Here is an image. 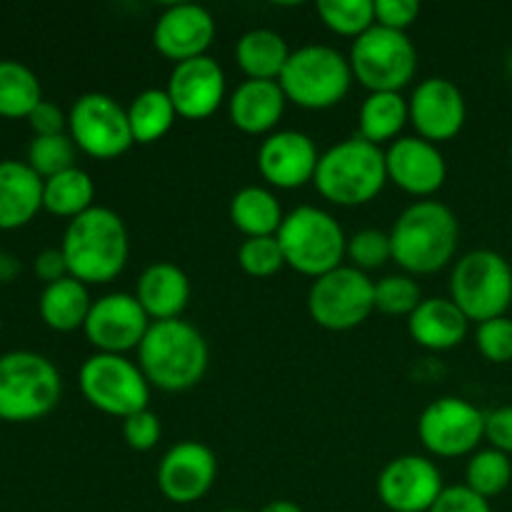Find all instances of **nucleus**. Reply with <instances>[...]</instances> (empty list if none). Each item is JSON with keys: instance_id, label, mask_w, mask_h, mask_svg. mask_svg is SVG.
Wrapping results in <instances>:
<instances>
[{"instance_id": "f03ea898", "label": "nucleus", "mask_w": 512, "mask_h": 512, "mask_svg": "<svg viewBox=\"0 0 512 512\" xmlns=\"http://www.w3.org/2000/svg\"><path fill=\"white\" fill-rule=\"evenodd\" d=\"M208 363V340L183 318L150 323L138 348V365L145 380L165 393L195 388L208 373Z\"/></svg>"}, {"instance_id": "a878e982", "label": "nucleus", "mask_w": 512, "mask_h": 512, "mask_svg": "<svg viewBox=\"0 0 512 512\" xmlns=\"http://www.w3.org/2000/svg\"><path fill=\"white\" fill-rule=\"evenodd\" d=\"M90 308H93V300H90L88 285L75 280L73 275L45 285L38 300V313L43 323L58 333L83 328Z\"/></svg>"}, {"instance_id": "2eb2a0df", "label": "nucleus", "mask_w": 512, "mask_h": 512, "mask_svg": "<svg viewBox=\"0 0 512 512\" xmlns=\"http://www.w3.org/2000/svg\"><path fill=\"white\" fill-rule=\"evenodd\" d=\"M443 490L438 465L423 455L393 458L378 475V498L393 512H430Z\"/></svg>"}, {"instance_id": "6ab92c4d", "label": "nucleus", "mask_w": 512, "mask_h": 512, "mask_svg": "<svg viewBox=\"0 0 512 512\" xmlns=\"http://www.w3.org/2000/svg\"><path fill=\"white\" fill-rule=\"evenodd\" d=\"M318 160L320 153L313 138L300 130H275L258 148L260 175L283 190L310 183L318 170Z\"/></svg>"}, {"instance_id": "5701e85b", "label": "nucleus", "mask_w": 512, "mask_h": 512, "mask_svg": "<svg viewBox=\"0 0 512 512\" xmlns=\"http://www.w3.org/2000/svg\"><path fill=\"white\" fill-rule=\"evenodd\" d=\"M283 88L278 80H245L233 90L228 100V115L243 133H270L285 113Z\"/></svg>"}, {"instance_id": "58836bf2", "label": "nucleus", "mask_w": 512, "mask_h": 512, "mask_svg": "<svg viewBox=\"0 0 512 512\" xmlns=\"http://www.w3.org/2000/svg\"><path fill=\"white\" fill-rule=\"evenodd\" d=\"M475 343H478L480 355L490 363H512V320L503 315V318L480 323L475 330Z\"/></svg>"}, {"instance_id": "393cba45", "label": "nucleus", "mask_w": 512, "mask_h": 512, "mask_svg": "<svg viewBox=\"0 0 512 512\" xmlns=\"http://www.w3.org/2000/svg\"><path fill=\"white\" fill-rule=\"evenodd\" d=\"M470 320L450 298H428L408 315V333L428 350H450L468 335Z\"/></svg>"}, {"instance_id": "c85d7f7f", "label": "nucleus", "mask_w": 512, "mask_h": 512, "mask_svg": "<svg viewBox=\"0 0 512 512\" xmlns=\"http://www.w3.org/2000/svg\"><path fill=\"white\" fill-rule=\"evenodd\" d=\"M410 120V105L400 93H370L358 113L360 138L380 145L398 138Z\"/></svg>"}, {"instance_id": "72a5a7b5", "label": "nucleus", "mask_w": 512, "mask_h": 512, "mask_svg": "<svg viewBox=\"0 0 512 512\" xmlns=\"http://www.w3.org/2000/svg\"><path fill=\"white\" fill-rule=\"evenodd\" d=\"M315 10L333 33L350 38H358L375 25V0H320Z\"/></svg>"}, {"instance_id": "4c0bfd02", "label": "nucleus", "mask_w": 512, "mask_h": 512, "mask_svg": "<svg viewBox=\"0 0 512 512\" xmlns=\"http://www.w3.org/2000/svg\"><path fill=\"white\" fill-rule=\"evenodd\" d=\"M345 255L350 258L353 268L368 270L383 268L388 260H393V243H390V233H383V230L365 228L358 230L355 235L348 238V250Z\"/></svg>"}, {"instance_id": "7ed1b4c3", "label": "nucleus", "mask_w": 512, "mask_h": 512, "mask_svg": "<svg viewBox=\"0 0 512 512\" xmlns=\"http://www.w3.org/2000/svg\"><path fill=\"white\" fill-rule=\"evenodd\" d=\"M460 225L453 210L438 200H418L400 213L390 230L393 260L410 275L443 270L458 253Z\"/></svg>"}, {"instance_id": "cd10ccee", "label": "nucleus", "mask_w": 512, "mask_h": 512, "mask_svg": "<svg viewBox=\"0 0 512 512\" xmlns=\"http://www.w3.org/2000/svg\"><path fill=\"white\" fill-rule=\"evenodd\" d=\"M230 220L245 238H263L278 235L285 213L268 188L245 185L230 200Z\"/></svg>"}, {"instance_id": "4be33fe9", "label": "nucleus", "mask_w": 512, "mask_h": 512, "mask_svg": "<svg viewBox=\"0 0 512 512\" xmlns=\"http://www.w3.org/2000/svg\"><path fill=\"white\" fill-rule=\"evenodd\" d=\"M135 298L153 323L175 320L190 303V278L175 263L160 260L140 273Z\"/></svg>"}, {"instance_id": "dca6fc26", "label": "nucleus", "mask_w": 512, "mask_h": 512, "mask_svg": "<svg viewBox=\"0 0 512 512\" xmlns=\"http://www.w3.org/2000/svg\"><path fill=\"white\" fill-rule=\"evenodd\" d=\"M215 478H218L215 453L198 440L173 445L158 463L160 493L175 505H190L205 498Z\"/></svg>"}, {"instance_id": "3c124183", "label": "nucleus", "mask_w": 512, "mask_h": 512, "mask_svg": "<svg viewBox=\"0 0 512 512\" xmlns=\"http://www.w3.org/2000/svg\"><path fill=\"white\" fill-rule=\"evenodd\" d=\"M0 333H3V320H0Z\"/></svg>"}, {"instance_id": "1a4fd4ad", "label": "nucleus", "mask_w": 512, "mask_h": 512, "mask_svg": "<svg viewBox=\"0 0 512 512\" xmlns=\"http://www.w3.org/2000/svg\"><path fill=\"white\" fill-rule=\"evenodd\" d=\"M348 60L353 78L370 93H400L418 70V50L410 35L378 23L355 38Z\"/></svg>"}, {"instance_id": "37998d69", "label": "nucleus", "mask_w": 512, "mask_h": 512, "mask_svg": "<svg viewBox=\"0 0 512 512\" xmlns=\"http://www.w3.org/2000/svg\"><path fill=\"white\" fill-rule=\"evenodd\" d=\"M485 440L490 448L512 455V405L485 413Z\"/></svg>"}, {"instance_id": "c756f323", "label": "nucleus", "mask_w": 512, "mask_h": 512, "mask_svg": "<svg viewBox=\"0 0 512 512\" xmlns=\"http://www.w3.org/2000/svg\"><path fill=\"white\" fill-rule=\"evenodd\" d=\"M175 118H178V110H175L168 90L163 88L143 90L128 105V120L135 143H158L170 133Z\"/></svg>"}, {"instance_id": "c03bdc74", "label": "nucleus", "mask_w": 512, "mask_h": 512, "mask_svg": "<svg viewBox=\"0 0 512 512\" xmlns=\"http://www.w3.org/2000/svg\"><path fill=\"white\" fill-rule=\"evenodd\" d=\"M28 123L35 135H60L68 128V115L63 113L60 105L50 103V100H40L33 113L28 115Z\"/></svg>"}, {"instance_id": "f704fd0d", "label": "nucleus", "mask_w": 512, "mask_h": 512, "mask_svg": "<svg viewBox=\"0 0 512 512\" xmlns=\"http://www.w3.org/2000/svg\"><path fill=\"white\" fill-rule=\"evenodd\" d=\"M75 148L68 133L60 135H33L28 145V160L25 163L35 170L43 180L75 168Z\"/></svg>"}, {"instance_id": "c9c22d12", "label": "nucleus", "mask_w": 512, "mask_h": 512, "mask_svg": "<svg viewBox=\"0 0 512 512\" xmlns=\"http://www.w3.org/2000/svg\"><path fill=\"white\" fill-rule=\"evenodd\" d=\"M423 303L413 275H385L375 283V310L385 315H410Z\"/></svg>"}, {"instance_id": "603ef678", "label": "nucleus", "mask_w": 512, "mask_h": 512, "mask_svg": "<svg viewBox=\"0 0 512 512\" xmlns=\"http://www.w3.org/2000/svg\"><path fill=\"white\" fill-rule=\"evenodd\" d=\"M510 160H512V148H510Z\"/></svg>"}, {"instance_id": "f3484780", "label": "nucleus", "mask_w": 512, "mask_h": 512, "mask_svg": "<svg viewBox=\"0 0 512 512\" xmlns=\"http://www.w3.org/2000/svg\"><path fill=\"white\" fill-rule=\"evenodd\" d=\"M410 123L420 138L430 143H443L463 130L468 118L463 90L448 78H425L408 100Z\"/></svg>"}, {"instance_id": "49530a36", "label": "nucleus", "mask_w": 512, "mask_h": 512, "mask_svg": "<svg viewBox=\"0 0 512 512\" xmlns=\"http://www.w3.org/2000/svg\"><path fill=\"white\" fill-rule=\"evenodd\" d=\"M20 273V263L13 253L0 250V283H10Z\"/></svg>"}, {"instance_id": "ea45409f", "label": "nucleus", "mask_w": 512, "mask_h": 512, "mask_svg": "<svg viewBox=\"0 0 512 512\" xmlns=\"http://www.w3.org/2000/svg\"><path fill=\"white\" fill-rule=\"evenodd\" d=\"M160 433H163V428H160V418L150 408L138 410V413L128 415V418L123 420L125 443H128V448L138 450V453H148V450H153L155 445H158Z\"/></svg>"}, {"instance_id": "b1692460", "label": "nucleus", "mask_w": 512, "mask_h": 512, "mask_svg": "<svg viewBox=\"0 0 512 512\" xmlns=\"http://www.w3.org/2000/svg\"><path fill=\"white\" fill-rule=\"evenodd\" d=\"M43 208V178L25 160H0V230L28 225Z\"/></svg>"}, {"instance_id": "e433bc0d", "label": "nucleus", "mask_w": 512, "mask_h": 512, "mask_svg": "<svg viewBox=\"0 0 512 512\" xmlns=\"http://www.w3.org/2000/svg\"><path fill=\"white\" fill-rule=\"evenodd\" d=\"M238 263L253 278H270L285 268V255L278 243V235L263 238H245L238 248Z\"/></svg>"}, {"instance_id": "39448f33", "label": "nucleus", "mask_w": 512, "mask_h": 512, "mask_svg": "<svg viewBox=\"0 0 512 512\" xmlns=\"http://www.w3.org/2000/svg\"><path fill=\"white\" fill-rule=\"evenodd\" d=\"M63 380L45 355L13 350L0 355V420L33 423L60 403Z\"/></svg>"}, {"instance_id": "2f4dec72", "label": "nucleus", "mask_w": 512, "mask_h": 512, "mask_svg": "<svg viewBox=\"0 0 512 512\" xmlns=\"http://www.w3.org/2000/svg\"><path fill=\"white\" fill-rule=\"evenodd\" d=\"M43 100V88L33 70L20 60H0V115L28 118Z\"/></svg>"}, {"instance_id": "f257e3e1", "label": "nucleus", "mask_w": 512, "mask_h": 512, "mask_svg": "<svg viewBox=\"0 0 512 512\" xmlns=\"http://www.w3.org/2000/svg\"><path fill=\"white\" fill-rule=\"evenodd\" d=\"M60 250L68 273L85 285H103L123 273L130 255V238L115 210L93 205L65 228Z\"/></svg>"}, {"instance_id": "ddd939ff", "label": "nucleus", "mask_w": 512, "mask_h": 512, "mask_svg": "<svg viewBox=\"0 0 512 512\" xmlns=\"http://www.w3.org/2000/svg\"><path fill=\"white\" fill-rule=\"evenodd\" d=\"M420 443L438 458L473 455L485 438V413L463 398L433 400L418 420Z\"/></svg>"}, {"instance_id": "7c9ffc66", "label": "nucleus", "mask_w": 512, "mask_h": 512, "mask_svg": "<svg viewBox=\"0 0 512 512\" xmlns=\"http://www.w3.org/2000/svg\"><path fill=\"white\" fill-rule=\"evenodd\" d=\"M95 183L83 168H70L43 180V208L60 218H78L93 208Z\"/></svg>"}, {"instance_id": "a211bd4d", "label": "nucleus", "mask_w": 512, "mask_h": 512, "mask_svg": "<svg viewBox=\"0 0 512 512\" xmlns=\"http://www.w3.org/2000/svg\"><path fill=\"white\" fill-rule=\"evenodd\" d=\"M385 168H388V180L418 198L438 193L448 178V165L440 148L420 135L393 140L385 150Z\"/></svg>"}, {"instance_id": "a19ab883", "label": "nucleus", "mask_w": 512, "mask_h": 512, "mask_svg": "<svg viewBox=\"0 0 512 512\" xmlns=\"http://www.w3.org/2000/svg\"><path fill=\"white\" fill-rule=\"evenodd\" d=\"M430 512H493V508H490V500L473 493L468 485H450L440 493Z\"/></svg>"}, {"instance_id": "473e14b6", "label": "nucleus", "mask_w": 512, "mask_h": 512, "mask_svg": "<svg viewBox=\"0 0 512 512\" xmlns=\"http://www.w3.org/2000/svg\"><path fill=\"white\" fill-rule=\"evenodd\" d=\"M512 480V460L510 455L500 453L495 448L475 450L465 468V485L473 493L483 495L485 500L505 493Z\"/></svg>"}, {"instance_id": "f8f14e48", "label": "nucleus", "mask_w": 512, "mask_h": 512, "mask_svg": "<svg viewBox=\"0 0 512 512\" xmlns=\"http://www.w3.org/2000/svg\"><path fill=\"white\" fill-rule=\"evenodd\" d=\"M68 135L83 153L98 160L123 155L133 140L128 108L105 93H83L68 113Z\"/></svg>"}, {"instance_id": "0eeeda50", "label": "nucleus", "mask_w": 512, "mask_h": 512, "mask_svg": "<svg viewBox=\"0 0 512 512\" xmlns=\"http://www.w3.org/2000/svg\"><path fill=\"white\" fill-rule=\"evenodd\" d=\"M278 83L290 103L308 110H325L348 95L353 68L340 50L310 43L290 53Z\"/></svg>"}, {"instance_id": "aec40b11", "label": "nucleus", "mask_w": 512, "mask_h": 512, "mask_svg": "<svg viewBox=\"0 0 512 512\" xmlns=\"http://www.w3.org/2000/svg\"><path fill=\"white\" fill-rule=\"evenodd\" d=\"M168 95L180 118L203 120L220 108L225 98V73L210 55L175 63L168 78Z\"/></svg>"}, {"instance_id": "6e6552de", "label": "nucleus", "mask_w": 512, "mask_h": 512, "mask_svg": "<svg viewBox=\"0 0 512 512\" xmlns=\"http://www.w3.org/2000/svg\"><path fill=\"white\" fill-rule=\"evenodd\" d=\"M450 300L475 323L503 318L512 305V268L495 250H470L450 275Z\"/></svg>"}, {"instance_id": "423d86ee", "label": "nucleus", "mask_w": 512, "mask_h": 512, "mask_svg": "<svg viewBox=\"0 0 512 512\" xmlns=\"http://www.w3.org/2000/svg\"><path fill=\"white\" fill-rule=\"evenodd\" d=\"M278 243L285 265L313 280L340 268L348 250V238L338 220L315 205H300L285 215Z\"/></svg>"}, {"instance_id": "09e8293b", "label": "nucleus", "mask_w": 512, "mask_h": 512, "mask_svg": "<svg viewBox=\"0 0 512 512\" xmlns=\"http://www.w3.org/2000/svg\"><path fill=\"white\" fill-rule=\"evenodd\" d=\"M508 73H510V78H512V53L508 55Z\"/></svg>"}, {"instance_id": "a18cd8bd", "label": "nucleus", "mask_w": 512, "mask_h": 512, "mask_svg": "<svg viewBox=\"0 0 512 512\" xmlns=\"http://www.w3.org/2000/svg\"><path fill=\"white\" fill-rule=\"evenodd\" d=\"M35 275L43 280L45 285L55 283V280H63L68 278V263H65V255L60 248H45L35 255V263H33Z\"/></svg>"}, {"instance_id": "de8ad7c7", "label": "nucleus", "mask_w": 512, "mask_h": 512, "mask_svg": "<svg viewBox=\"0 0 512 512\" xmlns=\"http://www.w3.org/2000/svg\"><path fill=\"white\" fill-rule=\"evenodd\" d=\"M260 512H303L300 505H295L293 500H273V503L265 505Z\"/></svg>"}, {"instance_id": "bb28decb", "label": "nucleus", "mask_w": 512, "mask_h": 512, "mask_svg": "<svg viewBox=\"0 0 512 512\" xmlns=\"http://www.w3.org/2000/svg\"><path fill=\"white\" fill-rule=\"evenodd\" d=\"M290 53L283 35L270 28L248 30L235 45V60L250 80H278Z\"/></svg>"}, {"instance_id": "4468645a", "label": "nucleus", "mask_w": 512, "mask_h": 512, "mask_svg": "<svg viewBox=\"0 0 512 512\" xmlns=\"http://www.w3.org/2000/svg\"><path fill=\"white\" fill-rule=\"evenodd\" d=\"M150 323L153 320L148 318L135 295L108 293L93 300L83 330L98 353L125 355L128 350L140 348Z\"/></svg>"}, {"instance_id": "79ce46f5", "label": "nucleus", "mask_w": 512, "mask_h": 512, "mask_svg": "<svg viewBox=\"0 0 512 512\" xmlns=\"http://www.w3.org/2000/svg\"><path fill=\"white\" fill-rule=\"evenodd\" d=\"M420 15L418 0H375V23L383 28L408 30Z\"/></svg>"}, {"instance_id": "9b49d317", "label": "nucleus", "mask_w": 512, "mask_h": 512, "mask_svg": "<svg viewBox=\"0 0 512 512\" xmlns=\"http://www.w3.org/2000/svg\"><path fill=\"white\" fill-rule=\"evenodd\" d=\"M375 310V280L368 273L340 265L313 280L308 290V313L325 330H353Z\"/></svg>"}, {"instance_id": "9d476101", "label": "nucleus", "mask_w": 512, "mask_h": 512, "mask_svg": "<svg viewBox=\"0 0 512 512\" xmlns=\"http://www.w3.org/2000/svg\"><path fill=\"white\" fill-rule=\"evenodd\" d=\"M80 390L95 410L125 420L150 403V383L125 355L95 353L80 365Z\"/></svg>"}, {"instance_id": "8fccbe9b", "label": "nucleus", "mask_w": 512, "mask_h": 512, "mask_svg": "<svg viewBox=\"0 0 512 512\" xmlns=\"http://www.w3.org/2000/svg\"><path fill=\"white\" fill-rule=\"evenodd\" d=\"M220 512H245V510H220Z\"/></svg>"}, {"instance_id": "412c9836", "label": "nucleus", "mask_w": 512, "mask_h": 512, "mask_svg": "<svg viewBox=\"0 0 512 512\" xmlns=\"http://www.w3.org/2000/svg\"><path fill=\"white\" fill-rule=\"evenodd\" d=\"M215 38V18L198 3H173L158 15L153 43L165 58L183 63L205 55Z\"/></svg>"}, {"instance_id": "20e7f679", "label": "nucleus", "mask_w": 512, "mask_h": 512, "mask_svg": "<svg viewBox=\"0 0 512 512\" xmlns=\"http://www.w3.org/2000/svg\"><path fill=\"white\" fill-rule=\"evenodd\" d=\"M313 183L318 193L335 205L355 208L370 203L388 183L385 150L353 135L320 153Z\"/></svg>"}]
</instances>
